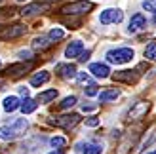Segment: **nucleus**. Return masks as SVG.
<instances>
[{"instance_id": "f257e3e1", "label": "nucleus", "mask_w": 156, "mask_h": 154, "mask_svg": "<svg viewBox=\"0 0 156 154\" xmlns=\"http://www.w3.org/2000/svg\"><path fill=\"white\" fill-rule=\"evenodd\" d=\"M29 128V122L25 118H15L12 124H6L0 128V139L2 141H12V139H17L25 133V129Z\"/></svg>"}, {"instance_id": "f03ea898", "label": "nucleus", "mask_w": 156, "mask_h": 154, "mask_svg": "<svg viewBox=\"0 0 156 154\" xmlns=\"http://www.w3.org/2000/svg\"><path fill=\"white\" fill-rule=\"evenodd\" d=\"M133 50L131 48H116V50H108L107 51V61L112 65H126L133 61Z\"/></svg>"}, {"instance_id": "7ed1b4c3", "label": "nucleus", "mask_w": 156, "mask_h": 154, "mask_svg": "<svg viewBox=\"0 0 156 154\" xmlns=\"http://www.w3.org/2000/svg\"><path fill=\"white\" fill-rule=\"evenodd\" d=\"M93 10V4L91 2H86V0H80V2H71L61 8V13L65 15H82V13H88Z\"/></svg>"}, {"instance_id": "20e7f679", "label": "nucleus", "mask_w": 156, "mask_h": 154, "mask_svg": "<svg viewBox=\"0 0 156 154\" xmlns=\"http://www.w3.org/2000/svg\"><path fill=\"white\" fill-rule=\"evenodd\" d=\"M122 17H124L122 10H118V8H107V10L99 13V23L101 25H114V23H120Z\"/></svg>"}, {"instance_id": "39448f33", "label": "nucleus", "mask_w": 156, "mask_h": 154, "mask_svg": "<svg viewBox=\"0 0 156 154\" xmlns=\"http://www.w3.org/2000/svg\"><path fill=\"white\" fill-rule=\"evenodd\" d=\"M78 122H80V116L78 114H67V116H59L55 120H51V124H55L59 128H63V129H71L74 128Z\"/></svg>"}, {"instance_id": "423d86ee", "label": "nucleus", "mask_w": 156, "mask_h": 154, "mask_svg": "<svg viewBox=\"0 0 156 154\" xmlns=\"http://www.w3.org/2000/svg\"><path fill=\"white\" fill-rule=\"evenodd\" d=\"M143 29H147V19H145V15H143V13L131 15L129 25H128V30H129V33H141Z\"/></svg>"}, {"instance_id": "0eeeda50", "label": "nucleus", "mask_w": 156, "mask_h": 154, "mask_svg": "<svg viewBox=\"0 0 156 154\" xmlns=\"http://www.w3.org/2000/svg\"><path fill=\"white\" fill-rule=\"evenodd\" d=\"M147 110H149V103H147V101H137V103L129 109L128 118H129V120H139L141 116H145V114H147Z\"/></svg>"}, {"instance_id": "6e6552de", "label": "nucleus", "mask_w": 156, "mask_h": 154, "mask_svg": "<svg viewBox=\"0 0 156 154\" xmlns=\"http://www.w3.org/2000/svg\"><path fill=\"white\" fill-rule=\"evenodd\" d=\"M55 72L61 78H74L76 76V67L73 63H59L55 65Z\"/></svg>"}, {"instance_id": "1a4fd4ad", "label": "nucleus", "mask_w": 156, "mask_h": 154, "mask_svg": "<svg viewBox=\"0 0 156 154\" xmlns=\"http://www.w3.org/2000/svg\"><path fill=\"white\" fill-rule=\"evenodd\" d=\"M90 72L93 76H97V78H108V76H111V68H108V65H105V63H91L90 65Z\"/></svg>"}, {"instance_id": "9d476101", "label": "nucleus", "mask_w": 156, "mask_h": 154, "mask_svg": "<svg viewBox=\"0 0 156 154\" xmlns=\"http://www.w3.org/2000/svg\"><path fill=\"white\" fill-rule=\"evenodd\" d=\"M27 33V27L25 25H13V27H8L6 30L0 33V38H17L21 34Z\"/></svg>"}, {"instance_id": "9b49d317", "label": "nucleus", "mask_w": 156, "mask_h": 154, "mask_svg": "<svg viewBox=\"0 0 156 154\" xmlns=\"http://www.w3.org/2000/svg\"><path fill=\"white\" fill-rule=\"evenodd\" d=\"M82 50H84V44L80 40H73L71 44L67 46V50H65V57H80L82 55Z\"/></svg>"}, {"instance_id": "f8f14e48", "label": "nucleus", "mask_w": 156, "mask_h": 154, "mask_svg": "<svg viewBox=\"0 0 156 154\" xmlns=\"http://www.w3.org/2000/svg\"><path fill=\"white\" fill-rule=\"evenodd\" d=\"M114 80L118 82H128V84H135L139 80V74L135 71H120L114 74Z\"/></svg>"}, {"instance_id": "ddd939ff", "label": "nucleus", "mask_w": 156, "mask_h": 154, "mask_svg": "<svg viewBox=\"0 0 156 154\" xmlns=\"http://www.w3.org/2000/svg\"><path fill=\"white\" fill-rule=\"evenodd\" d=\"M154 139H156V129H151V131H149V135H145L143 139L137 143V147H135L133 154H141V152H143V150H145L147 147H149V145H151V143H152Z\"/></svg>"}, {"instance_id": "4468645a", "label": "nucleus", "mask_w": 156, "mask_h": 154, "mask_svg": "<svg viewBox=\"0 0 156 154\" xmlns=\"http://www.w3.org/2000/svg\"><path fill=\"white\" fill-rule=\"evenodd\" d=\"M118 97H120V89L111 88V89L101 91V93H99V101L101 103H111V101H116Z\"/></svg>"}, {"instance_id": "2eb2a0df", "label": "nucleus", "mask_w": 156, "mask_h": 154, "mask_svg": "<svg viewBox=\"0 0 156 154\" xmlns=\"http://www.w3.org/2000/svg\"><path fill=\"white\" fill-rule=\"evenodd\" d=\"M2 107H4V110H6V112H13V110L21 109V103H19V99L15 97V95H8V97H4Z\"/></svg>"}, {"instance_id": "dca6fc26", "label": "nucleus", "mask_w": 156, "mask_h": 154, "mask_svg": "<svg viewBox=\"0 0 156 154\" xmlns=\"http://www.w3.org/2000/svg\"><path fill=\"white\" fill-rule=\"evenodd\" d=\"M48 80H50V72L48 71H40V72H36L33 78H30V86L38 88V86H42V84H46Z\"/></svg>"}, {"instance_id": "f3484780", "label": "nucleus", "mask_w": 156, "mask_h": 154, "mask_svg": "<svg viewBox=\"0 0 156 154\" xmlns=\"http://www.w3.org/2000/svg\"><path fill=\"white\" fill-rule=\"evenodd\" d=\"M55 97H57V89H46V91H42V93H38L36 101L46 105V103H51Z\"/></svg>"}, {"instance_id": "a211bd4d", "label": "nucleus", "mask_w": 156, "mask_h": 154, "mask_svg": "<svg viewBox=\"0 0 156 154\" xmlns=\"http://www.w3.org/2000/svg\"><path fill=\"white\" fill-rule=\"evenodd\" d=\"M27 68H29V65H25V63H17V65H10L6 68V72L10 74V76H21L23 72H27Z\"/></svg>"}, {"instance_id": "6ab92c4d", "label": "nucleus", "mask_w": 156, "mask_h": 154, "mask_svg": "<svg viewBox=\"0 0 156 154\" xmlns=\"http://www.w3.org/2000/svg\"><path fill=\"white\" fill-rule=\"evenodd\" d=\"M46 10V6L44 4H30V6H25L21 10V15H25V17H29V15H34L38 12H44Z\"/></svg>"}, {"instance_id": "aec40b11", "label": "nucleus", "mask_w": 156, "mask_h": 154, "mask_svg": "<svg viewBox=\"0 0 156 154\" xmlns=\"http://www.w3.org/2000/svg\"><path fill=\"white\" fill-rule=\"evenodd\" d=\"M51 44L53 42L50 40V36H38V38H34V40H33V48L34 50H46Z\"/></svg>"}, {"instance_id": "412c9836", "label": "nucleus", "mask_w": 156, "mask_h": 154, "mask_svg": "<svg viewBox=\"0 0 156 154\" xmlns=\"http://www.w3.org/2000/svg\"><path fill=\"white\" fill-rule=\"evenodd\" d=\"M36 107H38V101H34V99H25V101L21 103V112L23 114H30V112L36 110Z\"/></svg>"}, {"instance_id": "4be33fe9", "label": "nucleus", "mask_w": 156, "mask_h": 154, "mask_svg": "<svg viewBox=\"0 0 156 154\" xmlns=\"http://www.w3.org/2000/svg\"><path fill=\"white\" fill-rule=\"evenodd\" d=\"M101 152H103V147H101L99 143H95V141L84 145V154H101Z\"/></svg>"}, {"instance_id": "5701e85b", "label": "nucleus", "mask_w": 156, "mask_h": 154, "mask_svg": "<svg viewBox=\"0 0 156 154\" xmlns=\"http://www.w3.org/2000/svg\"><path fill=\"white\" fill-rule=\"evenodd\" d=\"M145 57L149 61H156V42H151L145 48Z\"/></svg>"}, {"instance_id": "b1692460", "label": "nucleus", "mask_w": 156, "mask_h": 154, "mask_svg": "<svg viewBox=\"0 0 156 154\" xmlns=\"http://www.w3.org/2000/svg\"><path fill=\"white\" fill-rule=\"evenodd\" d=\"M74 105H76V97L69 95V97H65L63 101L59 103V109H71V107H74Z\"/></svg>"}, {"instance_id": "393cba45", "label": "nucleus", "mask_w": 156, "mask_h": 154, "mask_svg": "<svg viewBox=\"0 0 156 154\" xmlns=\"http://www.w3.org/2000/svg\"><path fill=\"white\" fill-rule=\"evenodd\" d=\"M50 145H51L53 149H61V147H65V145H67V139H65V137H51Z\"/></svg>"}, {"instance_id": "a878e982", "label": "nucleus", "mask_w": 156, "mask_h": 154, "mask_svg": "<svg viewBox=\"0 0 156 154\" xmlns=\"http://www.w3.org/2000/svg\"><path fill=\"white\" fill-rule=\"evenodd\" d=\"M48 36H50V40H51V42H55V40H61V38L65 36V33H63L61 29H51L50 33H48Z\"/></svg>"}, {"instance_id": "bb28decb", "label": "nucleus", "mask_w": 156, "mask_h": 154, "mask_svg": "<svg viewBox=\"0 0 156 154\" xmlns=\"http://www.w3.org/2000/svg\"><path fill=\"white\" fill-rule=\"evenodd\" d=\"M143 10L152 12V15L156 13V0H143Z\"/></svg>"}, {"instance_id": "cd10ccee", "label": "nucleus", "mask_w": 156, "mask_h": 154, "mask_svg": "<svg viewBox=\"0 0 156 154\" xmlns=\"http://www.w3.org/2000/svg\"><path fill=\"white\" fill-rule=\"evenodd\" d=\"M17 57L21 59V61H30V59H33V51H29V50H23V51H19L17 53Z\"/></svg>"}, {"instance_id": "c85d7f7f", "label": "nucleus", "mask_w": 156, "mask_h": 154, "mask_svg": "<svg viewBox=\"0 0 156 154\" xmlns=\"http://www.w3.org/2000/svg\"><path fill=\"white\" fill-rule=\"evenodd\" d=\"M86 95H88V97H93V95H99V93H97V88H95V86H90L88 89H86Z\"/></svg>"}, {"instance_id": "c756f323", "label": "nucleus", "mask_w": 156, "mask_h": 154, "mask_svg": "<svg viewBox=\"0 0 156 154\" xmlns=\"http://www.w3.org/2000/svg\"><path fill=\"white\" fill-rule=\"evenodd\" d=\"M95 109H97V105H86V103L82 105V110H84V112H93Z\"/></svg>"}, {"instance_id": "7c9ffc66", "label": "nucleus", "mask_w": 156, "mask_h": 154, "mask_svg": "<svg viewBox=\"0 0 156 154\" xmlns=\"http://www.w3.org/2000/svg\"><path fill=\"white\" fill-rule=\"evenodd\" d=\"M86 124H88L90 128H97L99 126V120L97 118H88V120H86Z\"/></svg>"}, {"instance_id": "2f4dec72", "label": "nucleus", "mask_w": 156, "mask_h": 154, "mask_svg": "<svg viewBox=\"0 0 156 154\" xmlns=\"http://www.w3.org/2000/svg\"><path fill=\"white\" fill-rule=\"evenodd\" d=\"M78 82L88 84V82H90V76H88V74H84V72H80V74H78Z\"/></svg>"}, {"instance_id": "473e14b6", "label": "nucleus", "mask_w": 156, "mask_h": 154, "mask_svg": "<svg viewBox=\"0 0 156 154\" xmlns=\"http://www.w3.org/2000/svg\"><path fill=\"white\" fill-rule=\"evenodd\" d=\"M88 59H90V51H86V53H82V55L78 57V61H82V63H84V61H88Z\"/></svg>"}, {"instance_id": "72a5a7b5", "label": "nucleus", "mask_w": 156, "mask_h": 154, "mask_svg": "<svg viewBox=\"0 0 156 154\" xmlns=\"http://www.w3.org/2000/svg\"><path fill=\"white\" fill-rule=\"evenodd\" d=\"M19 93L25 97V99H29V89H27V88H21V89H19Z\"/></svg>"}, {"instance_id": "f704fd0d", "label": "nucleus", "mask_w": 156, "mask_h": 154, "mask_svg": "<svg viewBox=\"0 0 156 154\" xmlns=\"http://www.w3.org/2000/svg\"><path fill=\"white\" fill-rule=\"evenodd\" d=\"M50 154H63L61 150H53V152H50Z\"/></svg>"}, {"instance_id": "c9c22d12", "label": "nucleus", "mask_w": 156, "mask_h": 154, "mask_svg": "<svg viewBox=\"0 0 156 154\" xmlns=\"http://www.w3.org/2000/svg\"><path fill=\"white\" fill-rule=\"evenodd\" d=\"M152 23H154V25H156V13H154V17H152Z\"/></svg>"}, {"instance_id": "e433bc0d", "label": "nucleus", "mask_w": 156, "mask_h": 154, "mask_svg": "<svg viewBox=\"0 0 156 154\" xmlns=\"http://www.w3.org/2000/svg\"><path fill=\"white\" fill-rule=\"evenodd\" d=\"M15 2H27V0H15Z\"/></svg>"}, {"instance_id": "4c0bfd02", "label": "nucleus", "mask_w": 156, "mask_h": 154, "mask_svg": "<svg viewBox=\"0 0 156 154\" xmlns=\"http://www.w3.org/2000/svg\"><path fill=\"white\" fill-rule=\"evenodd\" d=\"M44 2H55V0H44Z\"/></svg>"}, {"instance_id": "58836bf2", "label": "nucleus", "mask_w": 156, "mask_h": 154, "mask_svg": "<svg viewBox=\"0 0 156 154\" xmlns=\"http://www.w3.org/2000/svg\"><path fill=\"white\" fill-rule=\"evenodd\" d=\"M149 154H156V150H152V152H149Z\"/></svg>"}, {"instance_id": "ea45409f", "label": "nucleus", "mask_w": 156, "mask_h": 154, "mask_svg": "<svg viewBox=\"0 0 156 154\" xmlns=\"http://www.w3.org/2000/svg\"><path fill=\"white\" fill-rule=\"evenodd\" d=\"M0 67H2V61H0Z\"/></svg>"}]
</instances>
